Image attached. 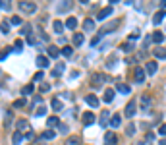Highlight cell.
Segmentation results:
<instances>
[{
	"label": "cell",
	"instance_id": "obj_1",
	"mask_svg": "<svg viewBox=\"0 0 166 145\" xmlns=\"http://www.w3.org/2000/svg\"><path fill=\"white\" fill-rule=\"evenodd\" d=\"M18 8H19L23 14H33V12L37 10V4H35V2H19Z\"/></svg>",
	"mask_w": 166,
	"mask_h": 145
},
{
	"label": "cell",
	"instance_id": "obj_2",
	"mask_svg": "<svg viewBox=\"0 0 166 145\" xmlns=\"http://www.w3.org/2000/svg\"><path fill=\"white\" fill-rule=\"evenodd\" d=\"M151 105H153L151 97H149V95H141V110H143V112H149V110H151Z\"/></svg>",
	"mask_w": 166,
	"mask_h": 145
},
{
	"label": "cell",
	"instance_id": "obj_3",
	"mask_svg": "<svg viewBox=\"0 0 166 145\" xmlns=\"http://www.w3.org/2000/svg\"><path fill=\"white\" fill-rule=\"evenodd\" d=\"M135 112H137V103L131 99V101L128 103V106H126V116L131 118V116H135Z\"/></svg>",
	"mask_w": 166,
	"mask_h": 145
},
{
	"label": "cell",
	"instance_id": "obj_4",
	"mask_svg": "<svg viewBox=\"0 0 166 145\" xmlns=\"http://www.w3.org/2000/svg\"><path fill=\"white\" fill-rule=\"evenodd\" d=\"M133 77L137 83H143L145 81V68H141V66H137V68L133 70Z\"/></svg>",
	"mask_w": 166,
	"mask_h": 145
},
{
	"label": "cell",
	"instance_id": "obj_5",
	"mask_svg": "<svg viewBox=\"0 0 166 145\" xmlns=\"http://www.w3.org/2000/svg\"><path fill=\"white\" fill-rule=\"evenodd\" d=\"M16 128H18V132H21V133H23V132L29 133V132H31V130H29V122H27V120H21V118L16 122Z\"/></svg>",
	"mask_w": 166,
	"mask_h": 145
},
{
	"label": "cell",
	"instance_id": "obj_6",
	"mask_svg": "<svg viewBox=\"0 0 166 145\" xmlns=\"http://www.w3.org/2000/svg\"><path fill=\"white\" fill-rule=\"evenodd\" d=\"M116 143H118L116 133H114V132H106V136H104V145H116Z\"/></svg>",
	"mask_w": 166,
	"mask_h": 145
},
{
	"label": "cell",
	"instance_id": "obj_7",
	"mask_svg": "<svg viewBox=\"0 0 166 145\" xmlns=\"http://www.w3.org/2000/svg\"><path fill=\"white\" fill-rule=\"evenodd\" d=\"M110 14H112V4H110V6H104L101 12H98V16H97V18H98V21H103V19H106Z\"/></svg>",
	"mask_w": 166,
	"mask_h": 145
},
{
	"label": "cell",
	"instance_id": "obj_8",
	"mask_svg": "<svg viewBox=\"0 0 166 145\" xmlns=\"http://www.w3.org/2000/svg\"><path fill=\"white\" fill-rule=\"evenodd\" d=\"M116 27H118V21H110V23H106L104 27H101V31H98V35L103 37L104 33H108V31H114Z\"/></svg>",
	"mask_w": 166,
	"mask_h": 145
},
{
	"label": "cell",
	"instance_id": "obj_9",
	"mask_svg": "<svg viewBox=\"0 0 166 145\" xmlns=\"http://www.w3.org/2000/svg\"><path fill=\"white\" fill-rule=\"evenodd\" d=\"M81 122H83V126H91L93 122H95V114H93V112H83Z\"/></svg>",
	"mask_w": 166,
	"mask_h": 145
},
{
	"label": "cell",
	"instance_id": "obj_10",
	"mask_svg": "<svg viewBox=\"0 0 166 145\" xmlns=\"http://www.w3.org/2000/svg\"><path fill=\"white\" fill-rule=\"evenodd\" d=\"M85 103L89 106H93V108H97L98 106V97L97 95H85Z\"/></svg>",
	"mask_w": 166,
	"mask_h": 145
},
{
	"label": "cell",
	"instance_id": "obj_11",
	"mask_svg": "<svg viewBox=\"0 0 166 145\" xmlns=\"http://www.w3.org/2000/svg\"><path fill=\"white\" fill-rule=\"evenodd\" d=\"M145 70H147V74H149V75H153V74H157L158 66H157V62H153V60H151V62H147V64H145Z\"/></svg>",
	"mask_w": 166,
	"mask_h": 145
},
{
	"label": "cell",
	"instance_id": "obj_12",
	"mask_svg": "<svg viewBox=\"0 0 166 145\" xmlns=\"http://www.w3.org/2000/svg\"><path fill=\"white\" fill-rule=\"evenodd\" d=\"M106 81V75H103V74H93V85H103Z\"/></svg>",
	"mask_w": 166,
	"mask_h": 145
},
{
	"label": "cell",
	"instance_id": "obj_13",
	"mask_svg": "<svg viewBox=\"0 0 166 145\" xmlns=\"http://www.w3.org/2000/svg\"><path fill=\"white\" fill-rule=\"evenodd\" d=\"M83 29H85L87 33H91V31L95 29V19H91V18H87V19L83 21Z\"/></svg>",
	"mask_w": 166,
	"mask_h": 145
},
{
	"label": "cell",
	"instance_id": "obj_14",
	"mask_svg": "<svg viewBox=\"0 0 166 145\" xmlns=\"http://www.w3.org/2000/svg\"><path fill=\"white\" fill-rule=\"evenodd\" d=\"M116 91H120L122 95H129L131 89H129V85H126V83H116Z\"/></svg>",
	"mask_w": 166,
	"mask_h": 145
},
{
	"label": "cell",
	"instance_id": "obj_15",
	"mask_svg": "<svg viewBox=\"0 0 166 145\" xmlns=\"http://www.w3.org/2000/svg\"><path fill=\"white\" fill-rule=\"evenodd\" d=\"M47 54H48L50 58H58V56H60V50H58L56 47H54V44H50V47L47 49Z\"/></svg>",
	"mask_w": 166,
	"mask_h": 145
},
{
	"label": "cell",
	"instance_id": "obj_16",
	"mask_svg": "<svg viewBox=\"0 0 166 145\" xmlns=\"http://www.w3.org/2000/svg\"><path fill=\"white\" fill-rule=\"evenodd\" d=\"M166 18V12H164V10H160V12H157V14H154V18H153V23L154 25H158L160 23V21Z\"/></svg>",
	"mask_w": 166,
	"mask_h": 145
},
{
	"label": "cell",
	"instance_id": "obj_17",
	"mask_svg": "<svg viewBox=\"0 0 166 145\" xmlns=\"http://www.w3.org/2000/svg\"><path fill=\"white\" fill-rule=\"evenodd\" d=\"M103 101H104V103H112V101H114V89H106Z\"/></svg>",
	"mask_w": 166,
	"mask_h": 145
},
{
	"label": "cell",
	"instance_id": "obj_18",
	"mask_svg": "<svg viewBox=\"0 0 166 145\" xmlns=\"http://www.w3.org/2000/svg\"><path fill=\"white\" fill-rule=\"evenodd\" d=\"M108 118H110V112H108V110H103V112H101V118H98V124H101V126H106V124H108Z\"/></svg>",
	"mask_w": 166,
	"mask_h": 145
},
{
	"label": "cell",
	"instance_id": "obj_19",
	"mask_svg": "<svg viewBox=\"0 0 166 145\" xmlns=\"http://www.w3.org/2000/svg\"><path fill=\"white\" fill-rule=\"evenodd\" d=\"M54 136H56V133H54V130H47V132H43V133H41V139L50 141V139H54Z\"/></svg>",
	"mask_w": 166,
	"mask_h": 145
},
{
	"label": "cell",
	"instance_id": "obj_20",
	"mask_svg": "<svg viewBox=\"0 0 166 145\" xmlns=\"http://www.w3.org/2000/svg\"><path fill=\"white\" fill-rule=\"evenodd\" d=\"M151 39H153L154 43H157V44H160V43L164 41V33H160V31H154L153 35H151Z\"/></svg>",
	"mask_w": 166,
	"mask_h": 145
},
{
	"label": "cell",
	"instance_id": "obj_21",
	"mask_svg": "<svg viewBox=\"0 0 166 145\" xmlns=\"http://www.w3.org/2000/svg\"><path fill=\"white\" fill-rule=\"evenodd\" d=\"M120 122H122V116H120V114H114V116H110V124H108V126L118 128V126H120Z\"/></svg>",
	"mask_w": 166,
	"mask_h": 145
},
{
	"label": "cell",
	"instance_id": "obj_22",
	"mask_svg": "<svg viewBox=\"0 0 166 145\" xmlns=\"http://www.w3.org/2000/svg\"><path fill=\"white\" fill-rule=\"evenodd\" d=\"M153 52H154V56H157V58H160V60H164V58H166V49H162V47L154 49Z\"/></svg>",
	"mask_w": 166,
	"mask_h": 145
},
{
	"label": "cell",
	"instance_id": "obj_23",
	"mask_svg": "<svg viewBox=\"0 0 166 145\" xmlns=\"http://www.w3.org/2000/svg\"><path fill=\"white\" fill-rule=\"evenodd\" d=\"M122 50H124V52H133V43H131V41H128V43H122V47H120Z\"/></svg>",
	"mask_w": 166,
	"mask_h": 145
},
{
	"label": "cell",
	"instance_id": "obj_24",
	"mask_svg": "<svg viewBox=\"0 0 166 145\" xmlns=\"http://www.w3.org/2000/svg\"><path fill=\"white\" fill-rule=\"evenodd\" d=\"M37 66H39V68H47V66H48V58L47 56H37Z\"/></svg>",
	"mask_w": 166,
	"mask_h": 145
},
{
	"label": "cell",
	"instance_id": "obj_25",
	"mask_svg": "<svg viewBox=\"0 0 166 145\" xmlns=\"http://www.w3.org/2000/svg\"><path fill=\"white\" fill-rule=\"evenodd\" d=\"M73 44L75 47H81L83 44V35L81 33H73Z\"/></svg>",
	"mask_w": 166,
	"mask_h": 145
},
{
	"label": "cell",
	"instance_id": "obj_26",
	"mask_svg": "<svg viewBox=\"0 0 166 145\" xmlns=\"http://www.w3.org/2000/svg\"><path fill=\"white\" fill-rule=\"evenodd\" d=\"M47 126H50V128H54V126H60V120H58V116H50V118L47 120Z\"/></svg>",
	"mask_w": 166,
	"mask_h": 145
},
{
	"label": "cell",
	"instance_id": "obj_27",
	"mask_svg": "<svg viewBox=\"0 0 166 145\" xmlns=\"http://www.w3.org/2000/svg\"><path fill=\"white\" fill-rule=\"evenodd\" d=\"M52 27H54V33H58V35H60V33L64 31V23H62V21H54V23H52Z\"/></svg>",
	"mask_w": 166,
	"mask_h": 145
},
{
	"label": "cell",
	"instance_id": "obj_28",
	"mask_svg": "<svg viewBox=\"0 0 166 145\" xmlns=\"http://www.w3.org/2000/svg\"><path fill=\"white\" fill-rule=\"evenodd\" d=\"M12 141H14V145H19L21 141H23V133H21V132H16L14 137H12Z\"/></svg>",
	"mask_w": 166,
	"mask_h": 145
},
{
	"label": "cell",
	"instance_id": "obj_29",
	"mask_svg": "<svg viewBox=\"0 0 166 145\" xmlns=\"http://www.w3.org/2000/svg\"><path fill=\"white\" fill-rule=\"evenodd\" d=\"M60 54H62V56H66V58H70L72 54H73V49H72V47H64V49L60 50Z\"/></svg>",
	"mask_w": 166,
	"mask_h": 145
},
{
	"label": "cell",
	"instance_id": "obj_30",
	"mask_svg": "<svg viewBox=\"0 0 166 145\" xmlns=\"http://www.w3.org/2000/svg\"><path fill=\"white\" fill-rule=\"evenodd\" d=\"M66 27H68V29H75V27H77V19H75V18H68V21H66Z\"/></svg>",
	"mask_w": 166,
	"mask_h": 145
},
{
	"label": "cell",
	"instance_id": "obj_31",
	"mask_svg": "<svg viewBox=\"0 0 166 145\" xmlns=\"http://www.w3.org/2000/svg\"><path fill=\"white\" fill-rule=\"evenodd\" d=\"M66 145H81V139L77 137V136H72L68 141H66Z\"/></svg>",
	"mask_w": 166,
	"mask_h": 145
},
{
	"label": "cell",
	"instance_id": "obj_32",
	"mask_svg": "<svg viewBox=\"0 0 166 145\" xmlns=\"http://www.w3.org/2000/svg\"><path fill=\"white\" fill-rule=\"evenodd\" d=\"M62 101L60 99H52V110H62Z\"/></svg>",
	"mask_w": 166,
	"mask_h": 145
},
{
	"label": "cell",
	"instance_id": "obj_33",
	"mask_svg": "<svg viewBox=\"0 0 166 145\" xmlns=\"http://www.w3.org/2000/svg\"><path fill=\"white\" fill-rule=\"evenodd\" d=\"M62 72H64V64H58L56 68H54V72H52V77H60Z\"/></svg>",
	"mask_w": 166,
	"mask_h": 145
},
{
	"label": "cell",
	"instance_id": "obj_34",
	"mask_svg": "<svg viewBox=\"0 0 166 145\" xmlns=\"http://www.w3.org/2000/svg\"><path fill=\"white\" fill-rule=\"evenodd\" d=\"M33 91H35V87H33V83H29V85H25L23 89H21V93H23V95H31Z\"/></svg>",
	"mask_w": 166,
	"mask_h": 145
},
{
	"label": "cell",
	"instance_id": "obj_35",
	"mask_svg": "<svg viewBox=\"0 0 166 145\" xmlns=\"http://www.w3.org/2000/svg\"><path fill=\"white\" fill-rule=\"evenodd\" d=\"M116 62H118V56H110V58L106 60V68H114Z\"/></svg>",
	"mask_w": 166,
	"mask_h": 145
},
{
	"label": "cell",
	"instance_id": "obj_36",
	"mask_svg": "<svg viewBox=\"0 0 166 145\" xmlns=\"http://www.w3.org/2000/svg\"><path fill=\"white\" fill-rule=\"evenodd\" d=\"M0 29H2L4 35H8L10 33V21H2V23H0Z\"/></svg>",
	"mask_w": 166,
	"mask_h": 145
},
{
	"label": "cell",
	"instance_id": "obj_37",
	"mask_svg": "<svg viewBox=\"0 0 166 145\" xmlns=\"http://www.w3.org/2000/svg\"><path fill=\"white\" fill-rule=\"evenodd\" d=\"M72 8V2H64V4H58V12H66V10H70Z\"/></svg>",
	"mask_w": 166,
	"mask_h": 145
},
{
	"label": "cell",
	"instance_id": "obj_38",
	"mask_svg": "<svg viewBox=\"0 0 166 145\" xmlns=\"http://www.w3.org/2000/svg\"><path fill=\"white\" fill-rule=\"evenodd\" d=\"M21 106H25V99H23V97L14 101V108H21Z\"/></svg>",
	"mask_w": 166,
	"mask_h": 145
},
{
	"label": "cell",
	"instance_id": "obj_39",
	"mask_svg": "<svg viewBox=\"0 0 166 145\" xmlns=\"http://www.w3.org/2000/svg\"><path fill=\"white\" fill-rule=\"evenodd\" d=\"M19 33H21V35H29V33H31V25H29V23H25L23 27L19 29Z\"/></svg>",
	"mask_w": 166,
	"mask_h": 145
},
{
	"label": "cell",
	"instance_id": "obj_40",
	"mask_svg": "<svg viewBox=\"0 0 166 145\" xmlns=\"http://www.w3.org/2000/svg\"><path fill=\"white\" fill-rule=\"evenodd\" d=\"M10 52H12V49H10V47H6V49H4L2 52H0V62H2V60H4V58L8 56V54H10Z\"/></svg>",
	"mask_w": 166,
	"mask_h": 145
},
{
	"label": "cell",
	"instance_id": "obj_41",
	"mask_svg": "<svg viewBox=\"0 0 166 145\" xmlns=\"http://www.w3.org/2000/svg\"><path fill=\"white\" fill-rule=\"evenodd\" d=\"M10 23H12V25H21V18H19V16L10 18Z\"/></svg>",
	"mask_w": 166,
	"mask_h": 145
},
{
	"label": "cell",
	"instance_id": "obj_42",
	"mask_svg": "<svg viewBox=\"0 0 166 145\" xmlns=\"http://www.w3.org/2000/svg\"><path fill=\"white\" fill-rule=\"evenodd\" d=\"M16 52H21V50H23V41H21V39H18L16 41V49H14Z\"/></svg>",
	"mask_w": 166,
	"mask_h": 145
},
{
	"label": "cell",
	"instance_id": "obj_43",
	"mask_svg": "<svg viewBox=\"0 0 166 145\" xmlns=\"http://www.w3.org/2000/svg\"><path fill=\"white\" fill-rule=\"evenodd\" d=\"M126 133H128V136H133V133H135V124H129L126 128Z\"/></svg>",
	"mask_w": 166,
	"mask_h": 145
},
{
	"label": "cell",
	"instance_id": "obj_44",
	"mask_svg": "<svg viewBox=\"0 0 166 145\" xmlns=\"http://www.w3.org/2000/svg\"><path fill=\"white\" fill-rule=\"evenodd\" d=\"M35 114H37V116H45V114H47V108H45V106H39V108L35 110Z\"/></svg>",
	"mask_w": 166,
	"mask_h": 145
},
{
	"label": "cell",
	"instance_id": "obj_45",
	"mask_svg": "<svg viewBox=\"0 0 166 145\" xmlns=\"http://www.w3.org/2000/svg\"><path fill=\"white\" fill-rule=\"evenodd\" d=\"M0 8L8 12V10H12V4H10V2H2V0H0Z\"/></svg>",
	"mask_w": 166,
	"mask_h": 145
},
{
	"label": "cell",
	"instance_id": "obj_46",
	"mask_svg": "<svg viewBox=\"0 0 166 145\" xmlns=\"http://www.w3.org/2000/svg\"><path fill=\"white\" fill-rule=\"evenodd\" d=\"M158 133H160V136H166V124H160L158 126Z\"/></svg>",
	"mask_w": 166,
	"mask_h": 145
},
{
	"label": "cell",
	"instance_id": "obj_47",
	"mask_svg": "<svg viewBox=\"0 0 166 145\" xmlns=\"http://www.w3.org/2000/svg\"><path fill=\"white\" fill-rule=\"evenodd\" d=\"M43 77H45V74H43V72H37V74H35V77H33V80H35V81H41Z\"/></svg>",
	"mask_w": 166,
	"mask_h": 145
},
{
	"label": "cell",
	"instance_id": "obj_48",
	"mask_svg": "<svg viewBox=\"0 0 166 145\" xmlns=\"http://www.w3.org/2000/svg\"><path fill=\"white\" fill-rule=\"evenodd\" d=\"M98 41H101V35H98V37H95V39L91 41V47H97V44H98Z\"/></svg>",
	"mask_w": 166,
	"mask_h": 145
},
{
	"label": "cell",
	"instance_id": "obj_49",
	"mask_svg": "<svg viewBox=\"0 0 166 145\" xmlns=\"http://www.w3.org/2000/svg\"><path fill=\"white\" fill-rule=\"evenodd\" d=\"M145 139H147V141H153V139H154V133L147 132V136H145Z\"/></svg>",
	"mask_w": 166,
	"mask_h": 145
},
{
	"label": "cell",
	"instance_id": "obj_50",
	"mask_svg": "<svg viewBox=\"0 0 166 145\" xmlns=\"http://www.w3.org/2000/svg\"><path fill=\"white\" fill-rule=\"evenodd\" d=\"M58 130H60V133H66V132H68V126H64V124H60V128H58Z\"/></svg>",
	"mask_w": 166,
	"mask_h": 145
},
{
	"label": "cell",
	"instance_id": "obj_51",
	"mask_svg": "<svg viewBox=\"0 0 166 145\" xmlns=\"http://www.w3.org/2000/svg\"><path fill=\"white\" fill-rule=\"evenodd\" d=\"M135 39H139V31H133V33H131V41H135Z\"/></svg>",
	"mask_w": 166,
	"mask_h": 145
},
{
	"label": "cell",
	"instance_id": "obj_52",
	"mask_svg": "<svg viewBox=\"0 0 166 145\" xmlns=\"http://www.w3.org/2000/svg\"><path fill=\"white\" fill-rule=\"evenodd\" d=\"M48 89H50L48 83H43V85H41V91H48Z\"/></svg>",
	"mask_w": 166,
	"mask_h": 145
},
{
	"label": "cell",
	"instance_id": "obj_53",
	"mask_svg": "<svg viewBox=\"0 0 166 145\" xmlns=\"http://www.w3.org/2000/svg\"><path fill=\"white\" fill-rule=\"evenodd\" d=\"M27 43H29V44H35V37L29 35V37H27Z\"/></svg>",
	"mask_w": 166,
	"mask_h": 145
},
{
	"label": "cell",
	"instance_id": "obj_54",
	"mask_svg": "<svg viewBox=\"0 0 166 145\" xmlns=\"http://www.w3.org/2000/svg\"><path fill=\"white\" fill-rule=\"evenodd\" d=\"M160 8H162V10H166V0H160Z\"/></svg>",
	"mask_w": 166,
	"mask_h": 145
},
{
	"label": "cell",
	"instance_id": "obj_55",
	"mask_svg": "<svg viewBox=\"0 0 166 145\" xmlns=\"http://www.w3.org/2000/svg\"><path fill=\"white\" fill-rule=\"evenodd\" d=\"M145 143H147V141H145V139H143V141H137L135 145H145Z\"/></svg>",
	"mask_w": 166,
	"mask_h": 145
},
{
	"label": "cell",
	"instance_id": "obj_56",
	"mask_svg": "<svg viewBox=\"0 0 166 145\" xmlns=\"http://www.w3.org/2000/svg\"><path fill=\"white\" fill-rule=\"evenodd\" d=\"M158 143H160V145H166V139H160Z\"/></svg>",
	"mask_w": 166,
	"mask_h": 145
}]
</instances>
